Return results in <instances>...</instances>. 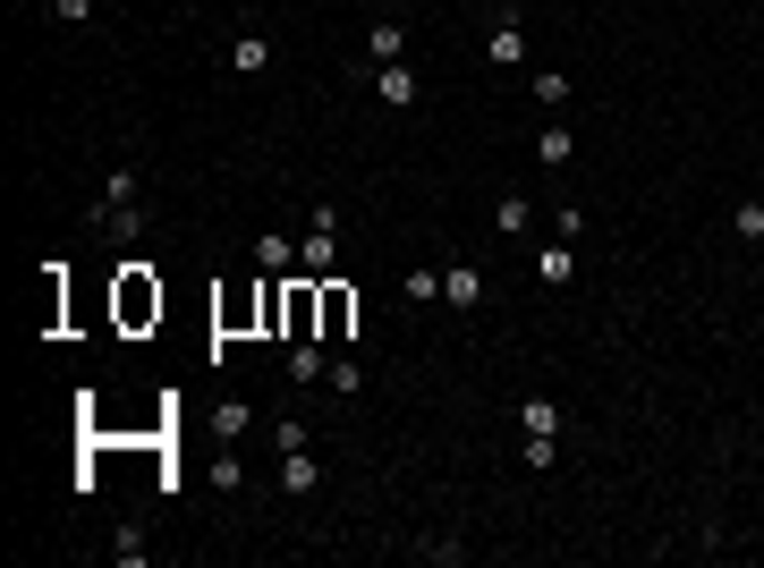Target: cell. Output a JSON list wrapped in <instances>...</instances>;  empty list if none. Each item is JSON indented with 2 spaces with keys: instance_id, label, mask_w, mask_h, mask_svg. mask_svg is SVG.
Here are the masks:
<instances>
[{
  "instance_id": "cell-19",
  "label": "cell",
  "mask_w": 764,
  "mask_h": 568,
  "mask_svg": "<svg viewBox=\"0 0 764 568\" xmlns=\"http://www.w3.org/2000/svg\"><path fill=\"white\" fill-rule=\"evenodd\" d=\"M102 230H111V237H137L144 213H137V204H102Z\"/></svg>"
},
{
  "instance_id": "cell-13",
  "label": "cell",
  "mask_w": 764,
  "mask_h": 568,
  "mask_svg": "<svg viewBox=\"0 0 764 568\" xmlns=\"http://www.w3.org/2000/svg\"><path fill=\"white\" fill-rule=\"evenodd\" d=\"M493 230L526 237V230H535V204H526V195H502V204H493Z\"/></svg>"
},
{
  "instance_id": "cell-8",
  "label": "cell",
  "mask_w": 764,
  "mask_h": 568,
  "mask_svg": "<svg viewBox=\"0 0 764 568\" xmlns=\"http://www.w3.org/2000/svg\"><path fill=\"white\" fill-rule=\"evenodd\" d=\"M314 484H323V467H314V450H281V493H289V500H306Z\"/></svg>"
},
{
  "instance_id": "cell-16",
  "label": "cell",
  "mask_w": 764,
  "mask_h": 568,
  "mask_svg": "<svg viewBox=\"0 0 764 568\" xmlns=\"http://www.w3.org/2000/svg\"><path fill=\"white\" fill-rule=\"evenodd\" d=\"M519 425L526 433H561V407H552V399H519Z\"/></svg>"
},
{
  "instance_id": "cell-20",
  "label": "cell",
  "mask_w": 764,
  "mask_h": 568,
  "mask_svg": "<svg viewBox=\"0 0 764 568\" xmlns=\"http://www.w3.org/2000/svg\"><path fill=\"white\" fill-rule=\"evenodd\" d=\"M416 560H433V568H459V560H468V544H451V535H433V544H416Z\"/></svg>"
},
{
  "instance_id": "cell-1",
  "label": "cell",
  "mask_w": 764,
  "mask_h": 568,
  "mask_svg": "<svg viewBox=\"0 0 764 568\" xmlns=\"http://www.w3.org/2000/svg\"><path fill=\"white\" fill-rule=\"evenodd\" d=\"M162 314V281H153V263H120V323L128 332H144Z\"/></svg>"
},
{
  "instance_id": "cell-22",
  "label": "cell",
  "mask_w": 764,
  "mask_h": 568,
  "mask_svg": "<svg viewBox=\"0 0 764 568\" xmlns=\"http://www.w3.org/2000/svg\"><path fill=\"white\" fill-rule=\"evenodd\" d=\"M535 102H552V111H561V102H570V77H561V69H535Z\"/></svg>"
},
{
  "instance_id": "cell-11",
  "label": "cell",
  "mask_w": 764,
  "mask_h": 568,
  "mask_svg": "<svg viewBox=\"0 0 764 568\" xmlns=\"http://www.w3.org/2000/svg\"><path fill=\"white\" fill-rule=\"evenodd\" d=\"M230 69H239V77H263V69H272V34H239V43H230Z\"/></svg>"
},
{
  "instance_id": "cell-5",
  "label": "cell",
  "mask_w": 764,
  "mask_h": 568,
  "mask_svg": "<svg viewBox=\"0 0 764 568\" xmlns=\"http://www.w3.org/2000/svg\"><path fill=\"white\" fill-rule=\"evenodd\" d=\"M289 382H332V348L323 339H289Z\"/></svg>"
},
{
  "instance_id": "cell-3",
  "label": "cell",
  "mask_w": 764,
  "mask_h": 568,
  "mask_svg": "<svg viewBox=\"0 0 764 568\" xmlns=\"http://www.w3.org/2000/svg\"><path fill=\"white\" fill-rule=\"evenodd\" d=\"M332 204H323V213H314V230H306V246H298V263H306V281H323V272H332Z\"/></svg>"
},
{
  "instance_id": "cell-2",
  "label": "cell",
  "mask_w": 764,
  "mask_h": 568,
  "mask_svg": "<svg viewBox=\"0 0 764 568\" xmlns=\"http://www.w3.org/2000/svg\"><path fill=\"white\" fill-rule=\"evenodd\" d=\"M314 297H323V314H314V339H323V348L358 332V288L349 281H314Z\"/></svg>"
},
{
  "instance_id": "cell-12",
  "label": "cell",
  "mask_w": 764,
  "mask_h": 568,
  "mask_svg": "<svg viewBox=\"0 0 764 568\" xmlns=\"http://www.w3.org/2000/svg\"><path fill=\"white\" fill-rule=\"evenodd\" d=\"M570 153H577V136H570V128H561V119H552L544 136H535V162H544V170H561V162H570Z\"/></svg>"
},
{
  "instance_id": "cell-4",
  "label": "cell",
  "mask_w": 764,
  "mask_h": 568,
  "mask_svg": "<svg viewBox=\"0 0 764 568\" xmlns=\"http://www.w3.org/2000/svg\"><path fill=\"white\" fill-rule=\"evenodd\" d=\"M374 94L391 102V111H416V102H425V85H416V69H400V60H391V69H374Z\"/></svg>"
},
{
  "instance_id": "cell-15",
  "label": "cell",
  "mask_w": 764,
  "mask_h": 568,
  "mask_svg": "<svg viewBox=\"0 0 764 568\" xmlns=\"http://www.w3.org/2000/svg\"><path fill=\"white\" fill-rule=\"evenodd\" d=\"M247 425H255V407H239V399H221V407H213V433H221V442H239Z\"/></svg>"
},
{
  "instance_id": "cell-10",
  "label": "cell",
  "mask_w": 764,
  "mask_h": 568,
  "mask_svg": "<svg viewBox=\"0 0 764 568\" xmlns=\"http://www.w3.org/2000/svg\"><path fill=\"white\" fill-rule=\"evenodd\" d=\"M493 69H526V26L519 18H493Z\"/></svg>"
},
{
  "instance_id": "cell-17",
  "label": "cell",
  "mask_w": 764,
  "mask_h": 568,
  "mask_svg": "<svg viewBox=\"0 0 764 568\" xmlns=\"http://www.w3.org/2000/svg\"><path fill=\"white\" fill-rule=\"evenodd\" d=\"M731 237H740V246H764V204H740V213H731Z\"/></svg>"
},
{
  "instance_id": "cell-23",
  "label": "cell",
  "mask_w": 764,
  "mask_h": 568,
  "mask_svg": "<svg viewBox=\"0 0 764 568\" xmlns=\"http://www.w3.org/2000/svg\"><path fill=\"white\" fill-rule=\"evenodd\" d=\"M102 204H137V170H128V162L111 170V187H102Z\"/></svg>"
},
{
  "instance_id": "cell-25",
  "label": "cell",
  "mask_w": 764,
  "mask_h": 568,
  "mask_svg": "<svg viewBox=\"0 0 764 568\" xmlns=\"http://www.w3.org/2000/svg\"><path fill=\"white\" fill-rule=\"evenodd\" d=\"M51 18H60V26H86V18H94V0H51Z\"/></svg>"
},
{
  "instance_id": "cell-24",
  "label": "cell",
  "mask_w": 764,
  "mask_h": 568,
  "mask_svg": "<svg viewBox=\"0 0 764 568\" xmlns=\"http://www.w3.org/2000/svg\"><path fill=\"white\" fill-rule=\"evenodd\" d=\"M111 560H128V568L144 560V535H137V526H120V535H111Z\"/></svg>"
},
{
  "instance_id": "cell-21",
  "label": "cell",
  "mask_w": 764,
  "mask_h": 568,
  "mask_svg": "<svg viewBox=\"0 0 764 568\" xmlns=\"http://www.w3.org/2000/svg\"><path fill=\"white\" fill-rule=\"evenodd\" d=\"M552 458H561V433H526V467L544 475V467H552Z\"/></svg>"
},
{
  "instance_id": "cell-18",
  "label": "cell",
  "mask_w": 764,
  "mask_h": 568,
  "mask_svg": "<svg viewBox=\"0 0 764 568\" xmlns=\"http://www.w3.org/2000/svg\"><path fill=\"white\" fill-rule=\"evenodd\" d=\"M400 297H408V306H433V297H442V272H408Z\"/></svg>"
},
{
  "instance_id": "cell-6",
  "label": "cell",
  "mask_w": 764,
  "mask_h": 568,
  "mask_svg": "<svg viewBox=\"0 0 764 568\" xmlns=\"http://www.w3.org/2000/svg\"><path fill=\"white\" fill-rule=\"evenodd\" d=\"M535 281H544V288H570V281H577V255H570V237L535 246Z\"/></svg>"
},
{
  "instance_id": "cell-7",
  "label": "cell",
  "mask_w": 764,
  "mask_h": 568,
  "mask_svg": "<svg viewBox=\"0 0 764 568\" xmlns=\"http://www.w3.org/2000/svg\"><path fill=\"white\" fill-rule=\"evenodd\" d=\"M365 60H374V69L408 60V26H400V18H374V34H365Z\"/></svg>"
},
{
  "instance_id": "cell-9",
  "label": "cell",
  "mask_w": 764,
  "mask_h": 568,
  "mask_svg": "<svg viewBox=\"0 0 764 568\" xmlns=\"http://www.w3.org/2000/svg\"><path fill=\"white\" fill-rule=\"evenodd\" d=\"M442 297H451L459 314L484 306V272H468V263H442Z\"/></svg>"
},
{
  "instance_id": "cell-14",
  "label": "cell",
  "mask_w": 764,
  "mask_h": 568,
  "mask_svg": "<svg viewBox=\"0 0 764 568\" xmlns=\"http://www.w3.org/2000/svg\"><path fill=\"white\" fill-rule=\"evenodd\" d=\"M255 263L272 272V281H289V230H263L255 237Z\"/></svg>"
}]
</instances>
